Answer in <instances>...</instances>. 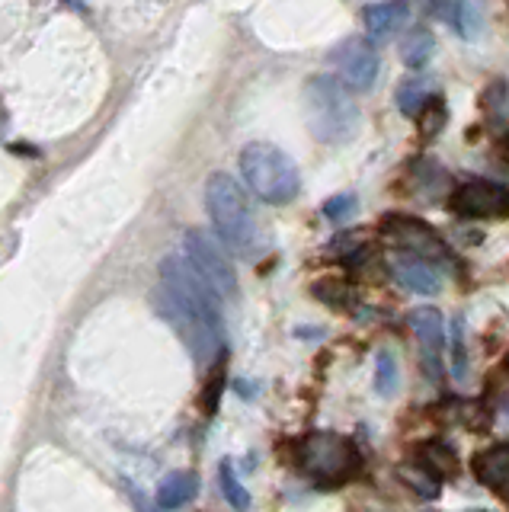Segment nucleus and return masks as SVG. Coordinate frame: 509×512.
Instances as JSON below:
<instances>
[{
    "mask_svg": "<svg viewBox=\"0 0 509 512\" xmlns=\"http://www.w3.org/2000/svg\"><path fill=\"white\" fill-rule=\"evenodd\" d=\"M161 311L199 365L218 356L221 298L186 260V253H170L161 263Z\"/></svg>",
    "mask_w": 509,
    "mask_h": 512,
    "instance_id": "nucleus-1",
    "label": "nucleus"
},
{
    "mask_svg": "<svg viewBox=\"0 0 509 512\" xmlns=\"http://www.w3.org/2000/svg\"><path fill=\"white\" fill-rule=\"evenodd\" d=\"M205 208L221 237V244L231 247L237 256H260L266 240L260 221L253 215L247 192L228 173H212L205 183Z\"/></svg>",
    "mask_w": 509,
    "mask_h": 512,
    "instance_id": "nucleus-2",
    "label": "nucleus"
},
{
    "mask_svg": "<svg viewBox=\"0 0 509 512\" xmlns=\"http://www.w3.org/2000/svg\"><path fill=\"white\" fill-rule=\"evenodd\" d=\"M305 119L317 141L343 144L359 128V106L340 77L321 74L305 87Z\"/></svg>",
    "mask_w": 509,
    "mask_h": 512,
    "instance_id": "nucleus-3",
    "label": "nucleus"
},
{
    "mask_svg": "<svg viewBox=\"0 0 509 512\" xmlns=\"http://www.w3.org/2000/svg\"><path fill=\"white\" fill-rule=\"evenodd\" d=\"M241 173L253 196H260L269 205H289L301 189L295 160L269 141L247 144L241 151Z\"/></svg>",
    "mask_w": 509,
    "mask_h": 512,
    "instance_id": "nucleus-4",
    "label": "nucleus"
},
{
    "mask_svg": "<svg viewBox=\"0 0 509 512\" xmlns=\"http://www.w3.org/2000/svg\"><path fill=\"white\" fill-rule=\"evenodd\" d=\"M301 468L321 484H343L359 471V452L356 445L337 436V432H311L298 445Z\"/></svg>",
    "mask_w": 509,
    "mask_h": 512,
    "instance_id": "nucleus-5",
    "label": "nucleus"
},
{
    "mask_svg": "<svg viewBox=\"0 0 509 512\" xmlns=\"http://www.w3.org/2000/svg\"><path fill=\"white\" fill-rule=\"evenodd\" d=\"M183 253H186V260L199 269V276L215 288L218 298H234L237 295V272L228 263L225 250H221L209 234H205V231H186Z\"/></svg>",
    "mask_w": 509,
    "mask_h": 512,
    "instance_id": "nucleus-6",
    "label": "nucleus"
},
{
    "mask_svg": "<svg viewBox=\"0 0 509 512\" xmlns=\"http://www.w3.org/2000/svg\"><path fill=\"white\" fill-rule=\"evenodd\" d=\"M333 61H337V74L349 90H369L378 77V52L369 39L353 36L343 45H337L333 52Z\"/></svg>",
    "mask_w": 509,
    "mask_h": 512,
    "instance_id": "nucleus-7",
    "label": "nucleus"
},
{
    "mask_svg": "<svg viewBox=\"0 0 509 512\" xmlns=\"http://www.w3.org/2000/svg\"><path fill=\"white\" fill-rule=\"evenodd\" d=\"M452 212H458L461 218H500V215H509V189H503L500 183L471 180V183L455 189Z\"/></svg>",
    "mask_w": 509,
    "mask_h": 512,
    "instance_id": "nucleus-8",
    "label": "nucleus"
},
{
    "mask_svg": "<svg viewBox=\"0 0 509 512\" xmlns=\"http://www.w3.org/2000/svg\"><path fill=\"white\" fill-rule=\"evenodd\" d=\"M385 234L394 237L397 244H401V250L417 253V256H423V260H436L439 263V260L449 256V250H445V244H442V237L420 218L391 215L385 221Z\"/></svg>",
    "mask_w": 509,
    "mask_h": 512,
    "instance_id": "nucleus-9",
    "label": "nucleus"
},
{
    "mask_svg": "<svg viewBox=\"0 0 509 512\" xmlns=\"http://www.w3.org/2000/svg\"><path fill=\"white\" fill-rule=\"evenodd\" d=\"M410 327L420 340V359H423V372L439 381L442 375V346H445V324L442 314L436 308H417L410 314Z\"/></svg>",
    "mask_w": 509,
    "mask_h": 512,
    "instance_id": "nucleus-10",
    "label": "nucleus"
},
{
    "mask_svg": "<svg viewBox=\"0 0 509 512\" xmlns=\"http://www.w3.org/2000/svg\"><path fill=\"white\" fill-rule=\"evenodd\" d=\"M391 272L404 288H410V292L436 295L442 288V272L417 253H407V250L391 253Z\"/></svg>",
    "mask_w": 509,
    "mask_h": 512,
    "instance_id": "nucleus-11",
    "label": "nucleus"
},
{
    "mask_svg": "<svg viewBox=\"0 0 509 512\" xmlns=\"http://www.w3.org/2000/svg\"><path fill=\"white\" fill-rule=\"evenodd\" d=\"M474 474L484 487L497 490V493H509V445L487 448L484 455H477Z\"/></svg>",
    "mask_w": 509,
    "mask_h": 512,
    "instance_id": "nucleus-12",
    "label": "nucleus"
},
{
    "mask_svg": "<svg viewBox=\"0 0 509 512\" xmlns=\"http://www.w3.org/2000/svg\"><path fill=\"white\" fill-rule=\"evenodd\" d=\"M407 10H410L407 0H381V4L362 10V23L372 36H391V32L407 20Z\"/></svg>",
    "mask_w": 509,
    "mask_h": 512,
    "instance_id": "nucleus-13",
    "label": "nucleus"
},
{
    "mask_svg": "<svg viewBox=\"0 0 509 512\" xmlns=\"http://www.w3.org/2000/svg\"><path fill=\"white\" fill-rule=\"evenodd\" d=\"M449 23H452V29L458 32L461 39L474 42L484 32V23H487L484 4H481V0H452Z\"/></svg>",
    "mask_w": 509,
    "mask_h": 512,
    "instance_id": "nucleus-14",
    "label": "nucleus"
},
{
    "mask_svg": "<svg viewBox=\"0 0 509 512\" xmlns=\"http://www.w3.org/2000/svg\"><path fill=\"white\" fill-rule=\"evenodd\" d=\"M417 461L433 480H445L458 471V455L445 442H423L417 448Z\"/></svg>",
    "mask_w": 509,
    "mask_h": 512,
    "instance_id": "nucleus-15",
    "label": "nucleus"
},
{
    "mask_svg": "<svg viewBox=\"0 0 509 512\" xmlns=\"http://www.w3.org/2000/svg\"><path fill=\"white\" fill-rule=\"evenodd\" d=\"M196 490H199V480L193 474H183V471L167 474L161 480V487H157V506H161V509H180V506H186L189 500H193Z\"/></svg>",
    "mask_w": 509,
    "mask_h": 512,
    "instance_id": "nucleus-16",
    "label": "nucleus"
},
{
    "mask_svg": "<svg viewBox=\"0 0 509 512\" xmlns=\"http://www.w3.org/2000/svg\"><path fill=\"white\" fill-rule=\"evenodd\" d=\"M433 36L429 32H410L407 42H404V64L407 68H423V64L433 58Z\"/></svg>",
    "mask_w": 509,
    "mask_h": 512,
    "instance_id": "nucleus-17",
    "label": "nucleus"
},
{
    "mask_svg": "<svg viewBox=\"0 0 509 512\" xmlns=\"http://www.w3.org/2000/svg\"><path fill=\"white\" fill-rule=\"evenodd\" d=\"M221 490H225V496H228V503L237 509V512H244L247 506H250V496H247V490H244V484L237 480V471H234V464L231 461H221Z\"/></svg>",
    "mask_w": 509,
    "mask_h": 512,
    "instance_id": "nucleus-18",
    "label": "nucleus"
},
{
    "mask_svg": "<svg viewBox=\"0 0 509 512\" xmlns=\"http://www.w3.org/2000/svg\"><path fill=\"white\" fill-rule=\"evenodd\" d=\"M397 103H401V112L404 116H417V112L423 106H429L433 100H429V93H426V84L423 80H407V84L401 87V93H397Z\"/></svg>",
    "mask_w": 509,
    "mask_h": 512,
    "instance_id": "nucleus-19",
    "label": "nucleus"
},
{
    "mask_svg": "<svg viewBox=\"0 0 509 512\" xmlns=\"http://www.w3.org/2000/svg\"><path fill=\"white\" fill-rule=\"evenodd\" d=\"M375 388L378 394L391 397L397 388V362L391 352H378V368H375Z\"/></svg>",
    "mask_w": 509,
    "mask_h": 512,
    "instance_id": "nucleus-20",
    "label": "nucleus"
},
{
    "mask_svg": "<svg viewBox=\"0 0 509 512\" xmlns=\"http://www.w3.org/2000/svg\"><path fill=\"white\" fill-rule=\"evenodd\" d=\"M353 212H356V196H349V192L327 199V205H324V215H327L330 221H346Z\"/></svg>",
    "mask_w": 509,
    "mask_h": 512,
    "instance_id": "nucleus-21",
    "label": "nucleus"
},
{
    "mask_svg": "<svg viewBox=\"0 0 509 512\" xmlns=\"http://www.w3.org/2000/svg\"><path fill=\"white\" fill-rule=\"evenodd\" d=\"M455 375L458 378H465V346H461V320H455Z\"/></svg>",
    "mask_w": 509,
    "mask_h": 512,
    "instance_id": "nucleus-22",
    "label": "nucleus"
},
{
    "mask_svg": "<svg viewBox=\"0 0 509 512\" xmlns=\"http://www.w3.org/2000/svg\"><path fill=\"white\" fill-rule=\"evenodd\" d=\"M132 496H135V506H138L141 512H151V509H148L145 503H141V493H138V490H132Z\"/></svg>",
    "mask_w": 509,
    "mask_h": 512,
    "instance_id": "nucleus-23",
    "label": "nucleus"
},
{
    "mask_svg": "<svg viewBox=\"0 0 509 512\" xmlns=\"http://www.w3.org/2000/svg\"><path fill=\"white\" fill-rule=\"evenodd\" d=\"M503 420H506V426H509V404L503 407Z\"/></svg>",
    "mask_w": 509,
    "mask_h": 512,
    "instance_id": "nucleus-24",
    "label": "nucleus"
}]
</instances>
